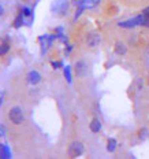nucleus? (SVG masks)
I'll use <instances>...</instances> for the list:
<instances>
[{"label": "nucleus", "instance_id": "18", "mask_svg": "<svg viewBox=\"0 0 149 159\" xmlns=\"http://www.w3.org/2000/svg\"><path fill=\"white\" fill-rule=\"evenodd\" d=\"M10 51V45L8 44H2L0 45V55H6Z\"/></svg>", "mask_w": 149, "mask_h": 159}, {"label": "nucleus", "instance_id": "3", "mask_svg": "<svg viewBox=\"0 0 149 159\" xmlns=\"http://www.w3.org/2000/svg\"><path fill=\"white\" fill-rule=\"evenodd\" d=\"M8 119L14 125H21L22 122H24V112H22L21 107L15 106V107L10 108V111H8Z\"/></svg>", "mask_w": 149, "mask_h": 159}, {"label": "nucleus", "instance_id": "10", "mask_svg": "<svg viewBox=\"0 0 149 159\" xmlns=\"http://www.w3.org/2000/svg\"><path fill=\"white\" fill-rule=\"evenodd\" d=\"M0 158L3 159H8L11 158V151L6 144H0Z\"/></svg>", "mask_w": 149, "mask_h": 159}, {"label": "nucleus", "instance_id": "8", "mask_svg": "<svg viewBox=\"0 0 149 159\" xmlns=\"http://www.w3.org/2000/svg\"><path fill=\"white\" fill-rule=\"evenodd\" d=\"M89 129H90L92 133H100L101 130V122L99 118H93L89 124Z\"/></svg>", "mask_w": 149, "mask_h": 159}, {"label": "nucleus", "instance_id": "9", "mask_svg": "<svg viewBox=\"0 0 149 159\" xmlns=\"http://www.w3.org/2000/svg\"><path fill=\"white\" fill-rule=\"evenodd\" d=\"M116 148H118V141H116V139H114V137L108 139V140H107V151L111 152V154H114V152L116 151Z\"/></svg>", "mask_w": 149, "mask_h": 159}, {"label": "nucleus", "instance_id": "17", "mask_svg": "<svg viewBox=\"0 0 149 159\" xmlns=\"http://www.w3.org/2000/svg\"><path fill=\"white\" fill-rule=\"evenodd\" d=\"M22 12H24V15H25V18H33V12H32V10L30 8H28V7H22L21 10Z\"/></svg>", "mask_w": 149, "mask_h": 159}, {"label": "nucleus", "instance_id": "12", "mask_svg": "<svg viewBox=\"0 0 149 159\" xmlns=\"http://www.w3.org/2000/svg\"><path fill=\"white\" fill-rule=\"evenodd\" d=\"M24 18H25V15H24V12H19L18 15H16V18H15V21H14V26L16 29L18 28H21L22 25H24Z\"/></svg>", "mask_w": 149, "mask_h": 159}, {"label": "nucleus", "instance_id": "19", "mask_svg": "<svg viewBox=\"0 0 149 159\" xmlns=\"http://www.w3.org/2000/svg\"><path fill=\"white\" fill-rule=\"evenodd\" d=\"M86 3V0H71V4L75 6V7H79V6H84Z\"/></svg>", "mask_w": 149, "mask_h": 159}, {"label": "nucleus", "instance_id": "7", "mask_svg": "<svg viewBox=\"0 0 149 159\" xmlns=\"http://www.w3.org/2000/svg\"><path fill=\"white\" fill-rule=\"evenodd\" d=\"M114 52L119 56H125L127 54V47H126L125 43L118 41V43H115V45H114Z\"/></svg>", "mask_w": 149, "mask_h": 159}, {"label": "nucleus", "instance_id": "15", "mask_svg": "<svg viewBox=\"0 0 149 159\" xmlns=\"http://www.w3.org/2000/svg\"><path fill=\"white\" fill-rule=\"evenodd\" d=\"M85 10H86V6H79V7H77V10H75V15H74V19L75 21H77V19L79 18V16L82 15V12L85 11Z\"/></svg>", "mask_w": 149, "mask_h": 159}, {"label": "nucleus", "instance_id": "6", "mask_svg": "<svg viewBox=\"0 0 149 159\" xmlns=\"http://www.w3.org/2000/svg\"><path fill=\"white\" fill-rule=\"evenodd\" d=\"M26 80L30 85H37L40 81H41V74L37 70H30L26 75Z\"/></svg>", "mask_w": 149, "mask_h": 159}, {"label": "nucleus", "instance_id": "16", "mask_svg": "<svg viewBox=\"0 0 149 159\" xmlns=\"http://www.w3.org/2000/svg\"><path fill=\"white\" fill-rule=\"evenodd\" d=\"M51 66L55 69V70L64 67V65H63V61H52V62H51Z\"/></svg>", "mask_w": 149, "mask_h": 159}, {"label": "nucleus", "instance_id": "20", "mask_svg": "<svg viewBox=\"0 0 149 159\" xmlns=\"http://www.w3.org/2000/svg\"><path fill=\"white\" fill-rule=\"evenodd\" d=\"M71 51H72V45H67V47L64 48V55H66V56H68Z\"/></svg>", "mask_w": 149, "mask_h": 159}, {"label": "nucleus", "instance_id": "14", "mask_svg": "<svg viewBox=\"0 0 149 159\" xmlns=\"http://www.w3.org/2000/svg\"><path fill=\"white\" fill-rule=\"evenodd\" d=\"M100 3H101V0H86L85 6H86V8H94V7H97Z\"/></svg>", "mask_w": 149, "mask_h": 159}, {"label": "nucleus", "instance_id": "4", "mask_svg": "<svg viewBox=\"0 0 149 159\" xmlns=\"http://www.w3.org/2000/svg\"><path fill=\"white\" fill-rule=\"evenodd\" d=\"M74 73H75V75L77 77H85V75L88 74V65H86V62L85 61H77L75 62V65H74Z\"/></svg>", "mask_w": 149, "mask_h": 159}, {"label": "nucleus", "instance_id": "5", "mask_svg": "<svg viewBox=\"0 0 149 159\" xmlns=\"http://www.w3.org/2000/svg\"><path fill=\"white\" fill-rule=\"evenodd\" d=\"M101 43V37L97 32H90L86 36V45L89 48H96Z\"/></svg>", "mask_w": 149, "mask_h": 159}, {"label": "nucleus", "instance_id": "13", "mask_svg": "<svg viewBox=\"0 0 149 159\" xmlns=\"http://www.w3.org/2000/svg\"><path fill=\"white\" fill-rule=\"evenodd\" d=\"M148 136H149V132H148L147 128H142V129H140V130H138V139H140L141 141L147 140Z\"/></svg>", "mask_w": 149, "mask_h": 159}, {"label": "nucleus", "instance_id": "22", "mask_svg": "<svg viewBox=\"0 0 149 159\" xmlns=\"http://www.w3.org/2000/svg\"><path fill=\"white\" fill-rule=\"evenodd\" d=\"M2 14H3V7L0 6V15H2Z\"/></svg>", "mask_w": 149, "mask_h": 159}, {"label": "nucleus", "instance_id": "1", "mask_svg": "<svg viewBox=\"0 0 149 159\" xmlns=\"http://www.w3.org/2000/svg\"><path fill=\"white\" fill-rule=\"evenodd\" d=\"M68 7H70V4H68L67 0H55L51 4V11L55 15L64 16L68 12Z\"/></svg>", "mask_w": 149, "mask_h": 159}, {"label": "nucleus", "instance_id": "21", "mask_svg": "<svg viewBox=\"0 0 149 159\" xmlns=\"http://www.w3.org/2000/svg\"><path fill=\"white\" fill-rule=\"evenodd\" d=\"M6 134V128H4V125H0V137L2 136H4Z\"/></svg>", "mask_w": 149, "mask_h": 159}, {"label": "nucleus", "instance_id": "2", "mask_svg": "<svg viewBox=\"0 0 149 159\" xmlns=\"http://www.w3.org/2000/svg\"><path fill=\"white\" fill-rule=\"evenodd\" d=\"M85 152V145L82 141H72L67 148V155L70 158H78Z\"/></svg>", "mask_w": 149, "mask_h": 159}, {"label": "nucleus", "instance_id": "11", "mask_svg": "<svg viewBox=\"0 0 149 159\" xmlns=\"http://www.w3.org/2000/svg\"><path fill=\"white\" fill-rule=\"evenodd\" d=\"M71 70H72L71 66H64V67H63V74H64V78H66V81H67L68 84H71V81H72Z\"/></svg>", "mask_w": 149, "mask_h": 159}]
</instances>
